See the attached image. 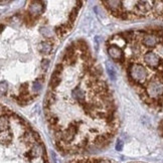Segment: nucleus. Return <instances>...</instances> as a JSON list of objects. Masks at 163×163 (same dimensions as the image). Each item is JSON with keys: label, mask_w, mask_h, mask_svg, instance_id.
I'll return each instance as SVG.
<instances>
[{"label": "nucleus", "mask_w": 163, "mask_h": 163, "mask_svg": "<svg viewBox=\"0 0 163 163\" xmlns=\"http://www.w3.org/2000/svg\"><path fill=\"white\" fill-rule=\"evenodd\" d=\"M41 67H42V68H43L45 71H46V70L48 68V67H50V62H48V61H43L42 63H41Z\"/></svg>", "instance_id": "nucleus-11"}, {"label": "nucleus", "mask_w": 163, "mask_h": 163, "mask_svg": "<svg viewBox=\"0 0 163 163\" xmlns=\"http://www.w3.org/2000/svg\"><path fill=\"white\" fill-rule=\"evenodd\" d=\"M128 73L130 78L134 81V83L139 85L143 84L148 76L146 68L138 63H132L128 70Z\"/></svg>", "instance_id": "nucleus-1"}, {"label": "nucleus", "mask_w": 163, "mask_h": 163, "mask_svg": "<svg viewBox=\"0 0 163 163\" xmlns=\"http://www.w3.org/2000/svg\"><path fill=\"white\" fill-rule=\"evenodd\" d=\"M45 9V6L42 5V3L40 2H36V1H33L30 3V6L28 8V11H29V14L30 15H37L41 12L43 11Z\"/></svg>", "instance_id": "nucleus-5"}, {"label": "nucleus", "mask_w": 163, "mask_h": 163, "mask_svg": "<svg viewBox=\"0 0 163 163\" xmlns=\"http://www.w3.org/2000/svg\"><path fill=\"white\" fill-rule=\"evenodd\" d=\"M108 52H109V56L114 60H116V61H121L123 58V52H122L121 48L119 46H116V45L109 46L108 47Z\"/></svg>", "instance_id": "nucleus-4"}, {"label": "nucleus", "mask_w": 163, "mask_h": 163, "mask_svg": "<svg viewBox=\"0 0 163 163\" xmlns=\"http://www.w3.org/2000/svg\"><path fill=\"white\" fill-rule=\"evenodd\" d=\"M77 16H78V10H77V8H73L72 12L70 13V20H71V22L73 23L76 20Z\"/></svg>", "instance_id": "nucleus-7"}, {"label": "nucleus", "mask_w": 163, "mask_h": 163, "mask_svg": "<svg viewBox=\"0 0 163 163\" xmlns=\"http://www.w3.org/2000/svg\"><path fill=\"white\" fill-rule=\"evenodd\" d=\"M108 73H109V76H110L111 80H112V81H115V79H116V73H115L114 68H108Z\"/></svg>", "instance_id": "nucleus-10"}, {"label": "nucleus", "mask_w": 163, "mask_h": 163, "mask_svg": "<svg viewBox=\"0 0 163 163\" xmlns=\"http://www.w3.org/2000/svg\"><path fill=\"white\" fill-rule=\"evenodd\" d=\"M38 51L41 52V53H50L51 51H52V45L48 42H41L38 45Z\"/></svg>", "instance_id": "nucleus-6"}, {"label": "nucleus", "mask_w": 163, "mask_h": 163, "mask_svg": "<svg viewBox=\"0 0 163 163\" xmlns=\"http://www.w3.org/2000/svg\"><path fill=\"white\" fill-rule=\"evenodd\" d=\"M39 31H40V33L43 34L45 37H50L51 35V31L50 29H47V28H45H45H40Z\"/></svg>", "instance_id": "nucleus-9"}, {"label": "nucleus", "mask_w": 163, "mask_h": 163, "mask_svg": "<svg viewBox=\"0 0 163 163\" xmlns=\"http://www.w3.org/2000/svg\"><path fill=\"white\" fill-rule=\"evenodd\" d=\"M143 58H144V62L152 68H158L159 67L163 66V61H161V58L153 51L146 52L143 56Z\"/></svg>", "instance_id": "nucleus-2"}, {"label": "nucleus", "mask_w": 163, "mask_h": 163, "mask_svg": "<svg viewBox=\"0 0 163 163\" xmlns=\"http://www.w3.org/2000/svg\"><path fill=\"white\" fill-rule=\"evenodd\" d=\"M116 148H117V150H122V148H123V143H122V141L119 140L118 142H117V145H116Z\"/></svg>", "instance_id": "nucleus-12"}, {"label": "nucleus", "mask_w": 163, "mask_h": 163, "mask_svg": "<svg viewBox=\"0 0 163 163\" xmlns=\"http://www.w3.org/2000/svg\"><path fill=\"white\" fill-rule=\"evenodd\" d=\"M159 42H160V38L156 34H146L142 39V43L145 46H148V47L155 46Z\"/></svg>", "instance_id": "nucleus-3"}, {"label": "nucleus", "mask_w": 163, "mask_h": 163, "mask_svg": "<svg viewBox=\"0 0 163 163\" xmlns=\"http://www.w3.org/2000/svg\"><path fill=\"white\" fill-rule=\"evenodd\" d=\"M32 90H33V92H35V93H37V92H39V91L41 90V84H40L39 81L34 82L33 86H32Z\"/></svg>", "instance_id": "nucleus-8"}]
</instances>
